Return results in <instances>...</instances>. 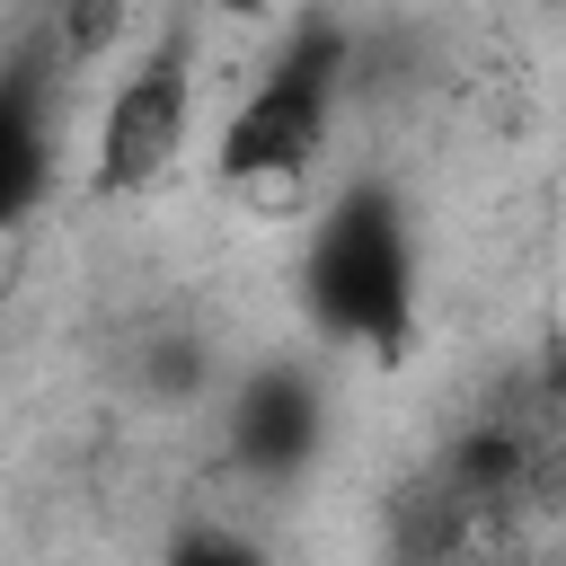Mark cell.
<instances>
[{
	"label": "cell",
	"instance_id": "obj_1",
	"mask_svg": "<svg viewBox=\"0 0 566 566\" xmlns=\"http://www.w3.org/2000/svg\"><path fill=\"white\" fill-rule=\"evenodd\" d=\"M301 310L318 318V336L363 345V354H407L416 327V239L389 186H345L327 203V221L310 230L301 256Z\"/></svg>",
	"mask_w": 566,
	"mask_h": 566
},
{
	"label": "cell",
	"instance_id": "obj_2",
	"mask_svg": "<svg viewBox=\"0 0 566 566\" xmlns=\"http://www.w3.org/2000/svg\"><path fill=\"white\" fill-rule=\"evenodd\" d=\"M345 27L336 18H301L283 35V53L256 71V88L239 97V115L221 124V150H212V177L230 195H292L318 150H327V124H336V88H345Z\"/></svg>",
	"mask_w": 566,
	"mask_h": 566
},
{
	"label": "cell",
	"instance_id": "obj_3",
	"mask_svg": "<svg viewBox=\"0 0 566 566\" xmlns=\"http://www.w3.org/2000/svg\"><path fill=\"white\" fill-rule=\"evenodd\" d=\"M186 124H195V53L186 35H159L97 115V195H150L177 168Z\"/></svg>",
	"mask_w": 566,
	"mask_h": 566
},
{
	"label": "cell",
	"instance_id": "obj_4",
	"mask_svg": "<svg viewBox=\"0 0 566 566\" xmlns=\"http://www.w3.org/2000/svg\"><path fill=\"white\" fill-rule=\"evenodd\" d=\"M327 442V407H318V380L301 363H256L230 398V460L265 486H292Z\"/></svg>",
	"mask_w": 566,
	"mask_h": 566
},
{
	"label": "cell",
	"instance_id": "obj_5",
	"mask_svg": "<svg viewBox=\"0 0 566 566\" xmlns=\"http://www.w3.org/2000/svg\"><path fill=\"white\" fill-rule=\"evenodd\" d=\"M53 186V97H44V71L18 62L0 71V230L27 221Z\"/></svg>",
	"mask_w": 566,
	"mask_h": 566
},
{
	"label": "cell",
	"instance_id": "obj_6",
	"mask_svg": "<svg viewBox=\"0 0 566 566\" xmlns=\"http://www.w3.org/2000/svg\"><path fill=\"white\" fill-rule=\"evenodd\" d=\"M159 566H256V548H248V539H230V531H177Z\"/></svg>",
	"mask_w": 566,
	"mask_h": 566
}]
</instances>
